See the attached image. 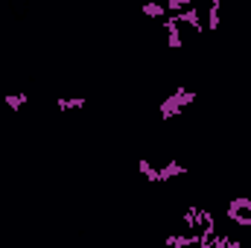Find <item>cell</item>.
I'll return each mask as SVG.
<instances>
[{
  "label": "cell",
  "mask_w": 251,
  "mask_h": 248,
  "mask_svg": "<svg viewBox=\"0 0 251 248\" xmlns=\"http://www.w3.org/2000/svg\"><path fill=\"white\" fill-rule=\"evenodd\" d=\"M196 102V94L193 91H187L184 85H178L176 91H173V97H167L161 105H158V117L167 123V120H173V117H178L187 105H193Z\"/></svg>",
  "instance_id": "cell-1"
},
{
  "label": "cell",
  "mask_w": 251,
  "mask_h": 248,
  "mask_svg": "<svg viewBox=\"0 0 251 248\" xmlns=\"http://www.w3.org/2000/svg\"><path fill=\"white\" fill-rule=\"evenodd\" d=\"M181 24L176 21V15H164V29H167V44L173 47V50H181L184 47V38H181V29H178Z\"/></svg>",
  "instance_id": "cell-2"
},
{
  "label": "cell",
  "mask_w": 251,
  "mask_h": 248,
  "mask_svg": "<svg viewBox=\"0 0 251 248\" xmlns=\"http://www.w3.org/2000/svg\"><path fill=\"white\" fill-rule=\"evenodd\" d=\"M176 21H178V24H187V26H193L196 32H204V24H201L199 12H196L193 6H187V9H181V12H176Z\"/></svg>",
  "instance_id": "cell-3"
},
{
  "label": "cell",
  "mask_w": 251,
  "mask_h": 248,
  "mask_svg": "<svg viewBox=\"0 0 251 248\" xmlns=\"http://www.w3.org/2000/svg\"><path fill=\"white\" fill-rule=\"evenodd\" d=\"M164 243L173 248H181V246H199V234L193 231L187 237H181V234H170V237H164Z\"/></svg>",
  "instance_id": "cell-4"
},
{
  "label": "cell",
  "mask_w": 251,
  "mask_h": 248,
  "mask_svg": "<svg viewBox=\"0 0 251 248\" xmlns=\"http://www.w3.org/2000/svg\"><path fill=\"white\" fill-rule=\"evenodd\" d=\"M140 12L149 15V18H164V15H170V12H167V3H161V0H146V3L140 6Z\"/></svg>",
  "instance_id": "cell-5"
},
{
  "label": "cell",
  "mask_w": 251,
  "mask_h": 248,
  "mask_svg": "<svg viewBox=\"0 0 251 248\" xmlns=\"http://www.w3.org/2000/svg\"><path fill=\"white\" fill-rule=\"evenodd\" d=\"M184 228H187V231H196V228H201V207L190 204L187 210H184Z\"/></svg>",
  "instance_id": "cell-6"
},
{
  "label": "cell",
  "mask_w": 251,
  "mask_h": 248,
  "mask_svg": "<svg viewBox=\"0 0 251 248\" xmlns=\"http://www.w3.org/2000/svg\"><path fill=\"white\" fill-rule=\"evenodd\" d=\"M158 170H161V181H170L173 175H184V173H187V167H181L178 161H167V164L158 167Z\"/></svg>",
  "instance_id": "cell-7"
},
{
  "label": "cell",
  "mask_w": 251,
  "mask_h": 248,
  "mask_svg": "<svg viewBox=\"0 0 251 248\" xmlns=\"http://www.w3.org/2000/svg\"><path fill=\"white\" fill-rule=\"evenodd\" d=\"M137 170H140V175H146L152 184H161V170H158V167H152L149 161H143V158H140V161H137Z\"/></svg>",
  "instance_id": "cell-8"
},
{
  "label": "cell",
  "mask_w": 251,
  "mask_h": 248,
  "mask_svg": "<svg viewBox=\"0 0 251 248\" xmlns=\"http://www.w3.org/2000/svg\"><path fill=\"white\" fill-rule=\"evenodd\" d=\"M82 105H85V97H59V99H56V108H59V111L82 108Z\"/></svg>",
  "instance_id": "cell-9"
},
{
  "label": "cell",
  "mask_w": 251,
  "mask_h": 248,
  "mask_svg": "<svg viewBox=\"0 0 251 248\" xmlns=\"http://www.w3.org/2000/svg\"><path fill=\"white\" fill-rule=\"evenodd\" d=\"M3 102H6V105H9L12 111H21V108H24V105L29 102V97H26L24 91H21V94H6V97H3Z\"/></svg>",
  "instance_id": "cell-10"
},
{
  "label": "cell",
  "mask_w": 251,
  "mask_h": 248,
  "mask_svg": "<svg viewBox=\"0 0 251 248\" xmlns=\"http://www.w3.org/2000/svg\"><path fill=\"white\" fill-rule=\"evenodd\" d=\"M207 32H216L219 29V0H210V9H207Z\"/></svg>",
  "instance_id": "cell-11"
},
{
  "label": "cell",
  "mask_w": 251,
  "mask_h": 248,
  "mask_svg": "<svg viewBox=\"0 0 251 248\" xmlns=\"http://www.w3.org/2000/svg\"><path fill=\"white\" fill-rule=\"evenodd\" d=\"M161 3H167V12H170V15H176V12L193 6V0H161Z\"/></svg>",
  "instance_id": "cell-12"
}]
</instances>
